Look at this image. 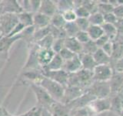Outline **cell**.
Here are the masks:
<instances>
[{
    "instance_id": "cell-54",
    "label": "cell",
    "mask_w": 123,
    "mask_h": 116,
    "mask_svg": "<svg viewBox=\"0 0 123 116\" xmlns=\"http://www.w3.org/2000/svg\"><path fill=\"white\" fill-rule=\"evenodd\" d=\"M2 14H3V9H2V4H1V5H0V16H1Z\"/></svg>"
},
{
    "instance_id": "cell-46",
    "label": "cell",
    "mask_w": 123,
    "mask_h": 116,
    "mask_svg": "<svg viewBox=\"0 0 123 116\" xmlns=\"http://www.w3.org/2000/svg\"><path fill=\"white\" fill-rule=\"evenodd\" d=\"M118 5L114 7L113 14L117 19H123V2L118 1Z\"/></svg>"
},
{
    "instance_id": "cell-16",
    "label": "cell",
    "mask_w": 123,
    "mask_h": 116,
    "mask_svg": "<svg viewBox=\"0 0 123 116\" xmlns=\"http://www.w3.org/2000/svg\"><path fill=\"white\" fill-rule=\"evenodd\" d=\"M109 83L111 88V94L121 92L123 88V74L122 73L113 71V74Z\"/></svg>"
},
{
    "instance_id": "cell-3",
    "label": "cell",
    "mask_w": 123,
    "mask_h": 116,
    "mask_svg": "<svg viewBox=\"0 0 123 116\" xmlns=\"http://www.w3.org/2000/svg\"><path fill=\"white\" fill-rule=\"evenodd\" d=\"M84 92L93 96L95 99L105 98L111 94V88L109 82L93 81L89 87L84 90Z\"/></svg>"
},
{
    "instance_id": "cell-45",
    "label": "cell",
    "mask_w": 123,
    "mask_h": 116,
    "mask_svg": "<svg viewBox=\"0 0 123 116\" xmlns=\"http://www.w3.org/2000/svg\"><path fill=\"white\" fill-rule=\"evenodd\" d=\"M75 12L77 18H88V16L90 15L89 12L82 6L75 9Z\"/></svg>"
},
{
    "instance_id": "cell-33",
    "label": "cell",
    "mask_w": 123,
    "mask_h": 116,
    "mask_svg": "<svg viewBox=\"0 0 123 116\" xmlns=\"http://www.w3.org/2000/svg\"><path fill=\"white\" fill-rule=\"evenodd\" d=\"M88 20L91 26H102L104 23V17L103 15L98 12L91 14L88 18Z\"/></svg>"
},
{
    "instance_id": "cell-12",
    "label": "cell",
    "mask_w": 123,
    "mask_h": 116,
    "mask_svg": "<svg viewBox=\"0 0 123 116\" xmlns=\"http://www.w3.org/2000/svg\"><path fill=\"white\" fill-rule=\"evenodd\" d=\"M111 103L110 111L120 116L123 111V94L121 92L111 94L109 95Z\"/></svg>"
},
{
    "instance_id": "cell-32",
    "label": "cell",
    "mask_w": 123,
    "mask_h": 116,
    "mask_svg": "<svg viewBox=\"0 0 123 116\" xmlns=\"http://www.w3.org/2000/svg\"><path fill=\"white\" fill-rule=\"evenodd\" d=\"M114 6L109 2V1H98V12L102 15L112 13Z\"/></svg>"
},
{
    "instance_id": "cell-24",
    "label": "cell",
    "mask_w": 123,
    "mask_h": 116,
    "mask_svg": "<svg viewBox=\"0 0 123 116\" xmlns=\"http://www.w3.org/2000/svg\"><path fill=\"white\" fill-rule=\"evenodd\" d=\"M92 57L97 65H110L111 57L108 56L101 48L96 50V52L92 54Z\"/></svg>"
},
{
    "instance_id": "cell-49",
    "label": "cell",
    "mask_w": 123,
    "mask_h": 116,
    "mask_svg": "<svg viewBox=\"0 0 123 116\" xmlns=\"http://www.w3.org/2000/svg\"><path fill=\"white\" fill-rule=\"evenodd\" d=\"M42 110H43V108L40 105H37L36 107L32 108L28 113L27 115L28 116H41Z\"/></svg>"
},
{
    "instance_id": "cell-39",
    "label": "cell",
    "mask_w": 123,
    "mask_h": 116,
    "mask_svg": "<svg viewBox=\"0 0 123 116\" xmlns=\"http://www.w3.org/2000/svg\"><path fill=\"white\" fill-rule=\"evenodd\" d=\"M75 22L80 31L87 32L88 29L90 26V23L88 20V18H77Z\"/></svg>"
},
{
    "instance_id": "cell-13",
    "label": "cell",
    "mask_w": 123,
    "mask_h": 116,
    "mask_svg": "<svg viewBox=\"0 0 123 116\" xmlns=\"http://www.w3.org/2000/svg\"><path fill=\"white\" fill-rule=\"evenodd\" d=\"M62 69L66 73H68V74L76 73L79 71L80 70H82V63H81L79 56L76 55L74 58H72L71 60L64 61L62 68Z\"/></svg>"
},
{
    "instance_id": "cell-40",
    "label": "cell",
    "mask_w": 123,
    "mask_h": 116,
    "mask_svg": "<svg viewBox=\"0 0 123 116\" xmlns=\"http://www.w3.org/2000/svg\"><path fill=\"white\" fill-rule=\"evenodd\" d=\"M110 66L112 68L114 72L123 73V57L115 60H111Z\"/></svg>"
},
{
    "instance_id": "cell-15",
    "label": "cell",
    "mask_w": 123,
    "mask_h": 116,
    "mask_svg": "<svg viewBox=\"0 0 123 116\" xmlns=\"http://www.w3.org/2000/svg\"><path fill=\"white\" fill-rule=\"evenodd\" d=\"M55 53L53 51L52 49H39L38 52V61L41 67H46L52 58L55 57Z\"/></svg>"
},
{
    "instance_id": "cell-6",
    "label": "cell",
    "mask_w": 123,
    "mask_h": 116,
    "mask_svg": "<svg viewBox=\"0 0 123 116\" xmlns=\"http://www.w3.org/2000/svg\"><path fill=\"white\" fill-rule=\"evenodd\" d=\"M113 74V70L110 65H97L92 71L93 81L109 82Z\"/></svg>"
},
{
    "instance_id": "cell-23",
    "label": "cell",
    "mask_w": 123,
    "mask_h": 116,
    "mask_svg": "<svg viewBox=\"0 0 123 116\" xmlns=\"http://www.w3.org/2000/svg\"><path fill=\"white\" fill-rule=\"evenodd\" d=\"M79 58L82 63V69L87 70V71H92L94 68L97 66L96 63L92 55L91 54H86V53H81L79 54Z\"/></svg>"
},
{
    "instance_id": "cell-14",
    "label": "cell",
    "mask_w": 123,
    "mask_h": 116,
    "mask_svg": "<svg viewBox=\"0 0 123 116\" xmlns=\"http://www.w3.org/2000/svg\"><path fill=\"white\" fill-rule=\"evenodd\" d=\"M38 13H41L50 18H52L54 15L58 13L56 1H52V0H44V1H42Z\"/></svg>"
},
{
    "instance_id": "cell-55",
    "label": "cell",
    "mask_w": 123,
    "mask_h": 116,
    "mask_svg": "<svg viewBox=\"0 0 123 116\" xmlns=\"http://www.w3.org/2000/svg\"><path fill=\"white\" fill-rule=\"evenodd\" d=\"M2 36V30H1V27H0V37Z\"/></svg>"
},
{
    "instance_id": "cell-8",
    "label": "cell",
    "mask_w": 123,
    "mask_h": 116,
    "mask_svg": "<svg viewBox=\"0 0 123 116\" xmlns=\"http://www.w3.org/2000/svg\"><path fill=\"white\" fill-rule=\"evenodd\" d=\"M42 73L44 77L55 81L58 84L63 86L65 88L68 86L69 74L63 71L62 69L58 70V71H43V70H42Z\"/></svg>"
},
{
    "instance_id": "cell-57",
    "label": "cell",
    "mask_w": 123,
    "mask_h": 116,
    "mask_svg": "<svg viewBox=\"0 0 123 116\" xmlns=\"http://www.w3.org/2000/svg\"><path fill=\"white\" fill-rule=\"evenodd\" d=\"M120 116H123V111H122V113L121 114V115H120Z\"/></svg>"
},
{
    "instance_id": "cell-5",
    "label": "cell",
    "mask_w": 123,
    "mask_h": 116,
    "mask_svg": "<svg viewBox=\"0 0 123 116\" xmlns=\"http://www.w3.org/2000/svg\"><path fill=\"white\" fill-rule=\"evenodd\" d=\"M18 24V19L17 14L4 13L0 16V27L2 36H8Z\"/></svg>"
},
{
    "instance_id": "cell-58",
    "label": "cell",
    "mask_w": 123,
    "mask_h": 116,
    "mask_svg": "<svg viewBox=\"0 0 123 116\" xmlns=\"http://www.w3.org/2000/svg\"><path fill=\"white\" fill-rule=\"evenodd\" d=\"M2 1H0V5L2 4Z\"/></svg>"
},
{
    "instance_id": "cell-47",
    "label": "cell",
    "mask_w": 123,
    "mask_h": 116,
    "mask_svg": "<svg viewBox=\"0 0 123 116\" xmlns=\"http://www.w3.org/2000/svg\"><path fill=\"white\" fill-rule=\"evenodd\" d=\"M103 17H104V22L109 23V24H112V25L115 24V22H117V19H118L116 16L113 14V13L103 15Z\"/></svg>"
},
{
    "instance_id": "cell-21",
    "label": "cell",
    "mask_w": 123,
    "mask_h": 116,
    "mask_svg": "<svg viewBox=\"0 0 123 116\" xmlns=\"http://www.w3.org/2000/svg\"><path fill=\"white\" fill-rule=\"evenodd\" d=\"M3 14L4 13H14L18 14L22 13V9L19 6L17 1L9 0V1H2V3Z\"/></svg>"
},
{
    "instance_id": "cell-52",
    "label": "cell",
    "mask_w": 123,
    "mask_h": 116,
    "mask_svg": "<svg viewBox=\"0 0 123 116\" xmlns=\"http://www.w3.org/2000/svg\"><path fill=\"white\" fill-rule=\"evenodd\" d=\"M115 26L117 29L118 34L123 35V19H118Z\"/></svg>"
},
{
    "instance_id": "cell-44",
    "label": "cell",
    "mask_w": 123,
    "mask_h": 116,
    "mask_svg": "<svg viewBox=\"0 0 123 116\" xmlns=\"http://www.w3.org/2000/svg\"><path fill=\"white\" fill-rule=\"evenodd\" d=\"M75 38H76V40L82 44H85L91 40L88 33L85 32V31H79L75 36Z\"/></svg>"
},
{
    "instance_id": "cell-4",
    "label": "cell",
    "mask_w": 123,
    "mask_h": 116,
    "mask_svg": "<svg viewBox=\"0 0 123 116\" xmlns=\"http://www.w3.org/2000/svg\"><path fill=\"white\" fill-rule=\"evenodd\" d=\"M30 86L32 88L34 93L36 95L38 105H40L44 108H49L52 104L55 102V101L54 100L49 93L46 91L45 89L41 87L39 84H36L34 83H30Z\"/></svg>"
},
{
    "instance_id": "cell-38",
    "label": "cell",
    "mask_w": 123,
    "mask_h": 116,
    "mask_svg": "<svg viewBox=\"0 0 123 116\" xmlns=\"http://www.w3.org/2000/svg\"><path fill=\"white\" fill-rule=\"evenodd\" d=\"M98 1H82V6L89 12L90 15L98 12Z\"/></svg>"
},
{
    "instance_id": "cell-1",
    "label": "cell",
    "mask_w": 123,
    "mask_h": 116,
    "mask_svg": "<svg viewBox=\"0 0 123 116\" xmlns=\"http://www.w3.org/2000/svg\"><path fill=\"white\" fill-rule=\"evenodd\" d=\"M92 83H93L92 71H90L82 69L78 72L70 73L68 75V86L77 87L82 88V90H86Z\"/></svg>"
},
{
    "instance_id": "cell-35",
    "label": "cell",
    "mask_w": 123,
    "mask_h": 116,
    "mask_svg": "<svg viewBox=\"0 0 123 116\" xmlns=\"http://www.w3.org/2000/svg\"><path fill=\"white\" fill-rule=\"evenodd\" d=\"M54 40H55V39L53 38L51 34H49L40 41L36 43V44H37V45L41 49H52V46L53 44Z\"/></svg>"
},
{
    "instance_id": "cell-26",
    "label": "cell",
    "mask_w": 123,
    "mask_h": 116,
    "mask_svg": "<svg viewBox=\"0 0 123 116\" xmlns=\"http://www.w3.org/2000/svg\"><path fill=\"white\" fill-rule=\"evenodd\" d=\"M33 14L32 13H26L22 12L21 13L17 14L18 22L22 24L25 28L33 26Z\"/></svg>"
},
{
    "instance_id": "cell-51",
    "label": "cell",
    "mask_w": 123,
    "mask_h": 116,
    "mask_svg": "<svg viewBox=\"0 0 123 116\" xmlns=\"http://www.w3.org/2000/svg\"><path fill=\"white\" fill-rule=\"evenodd\" d=\"M41 2H42V1H30L31 9H32V13H38V10H39L40 6H41Z\"/></svg>"
},
{
    "instance_id": "cell-31",
    "label": "cell",
    "mask_w": 123,
    "mask_h": 116,
    "mask_svg": "<svg viewBox=\"0 0 123 116\" xmlns=\"http://www.w3.org/2000/svg\"><path fill=\"white\" fill-rule=\"evenodd\" d=\"M58 12L60 13H62L68 10L75 9L74 2L73 1H67V0H62V1H56Z\"/></svg>"
},
{
    "instance_id": "cell-2",
    "label": "cell",
    "mask_w": 123,
    "mask_h": 116,
    "mask_svg": "<svg viewBox=\"0 0 123 116\" xmlns=\"http://www.w3.org/2000/svg\"><path fill=\"white\" fill-rule=\"evenodd\" d=\"M38 84L43 87L55 102H61L65 93V87L45 77L42 79Z\"/></svg>"
},
{
    "instance_id": "cell-41",
    "label": "cell",
    "mask_w": 123,
    "mask_h": 116,
    "mask_svg": "<svg viewBox=\"0 0 123 116\" xmlns=\"http://www.w3.org/2000/svg\"><path fill=\"white\" fill-rule=\"evenodd\" d=\"M65 39H57L54 40L52 49L55 53H59L61 50L65 47Z\"/></svg>"
},
{
    "instance_id": "cell-34",
    "label": "cell",
    "mask_w": 123,
    "mask_h": 116,
    "mask_svg": "<svg viewBox=\"0 0 123 116\" xmlns=\"http://www.w3.org/2000/svg\"><path fill=\"white\" fill-rule=\"evenodd\" d=\"M65 23H66V22L64 19L62 14L58 12L57 13H55L51 18V23H50V25L54 27H57V28H63Z\"/></svg>"
},
{
    "instance_id": "cell-20",
    "label": "cell",
    "mask_w": 123,
    "mask_h": 116,
    "mask_svg": "<svg viewBox=\"0 0 123 116\" xmlns=\"http://www.w3.org/2000/svg\"><path fill=\"white\" fill-rule=\"evenodd\" d=\"M65 47L74 53L79 55L82 52V44L75 37H66L65 40Z\"/></svg>"
},
{
    "instance_id": "cell-50",
    "label": "cell",
    "mask_w": 123,
    "mask_h": 116,
    "mask_svg": "<svg viewBox=\"0 0 123 116\" xmlns=\"http://www.w3.org/2000/svg\"><path fill=\"white\" fill-rule=\"evenodd\" d=\"M109 41H110L109 37L104 34L99 39H98V40L95 41V44H96V45H97V46H98V48H102V46L105 45V44H107V43L109 42Z\"/></svg>"
},
{
    "instance_id": "cell-48",
    "label": "cell",
    "mask_w": 123,
    "mask_h": 116,
    "mask_svg": "<svg viewBox=\"0 0 123 116\" xmlns=\"http://www.w3.org/2000/svg\"><path fill=\"white\" fill-rule=\"evenodd\" d=\"M104 52H105L108 56H109L110 57L112 55V53H113V44L111 41H109L104 45L101 48Z\"/></svg>"
},
{
    "instance_id": "cell-25",
    "label": "cell",
    "mask_w": 123,
    "mask_h": 116,
    "mask_svg": "<svg viewBox=\"0 0 123 116\" xmlns=\"http://www.w3.org/2000/svg\"><path fill=\"white\" fill-rule=\"evenodd\" d=\"M64 60L62 59V57L59 53H56L55 57L52 58L51 62L45 67H42L43 71H58L62 68Z\"/></svg>"
},
{
    "instance_id": "cell-7",
    "label": "cell",
    "mask_w": 123,
    "mask_h": 116,
    "mask_svg": "<svg viewBox=\"0 0 123 116\" xmlns=\"http://www.w3.org/2000/svg\"><path fill=\"white\" fill-rule=\"evenodd\" d=\"M88 107L93 115H97L105 111H110L111 103L109 98L95 99L88 104Z\"/></svg>"
},
{
    "instance_id": "cell-9",
    "label": "cell",
    "mask_w": 123,
    "mask_h": 116,
    "mask_svg": "<svg viewBox=\"0 0 123 116\" xmlns=\"http://www.w3.org/2000/svg\"><path fill=\"white\" fill-rule=\"evenodd\" d=\"M40 47L37 45V44H31V48L29 54V57L27 62L24 67L25 70H40L42 67H40L38 61V52Z\"/></svg>"
},
{
    "instance_id": "cell-36",
    "label": "cell",
    "mask_w": 123,
    "mask_h": 116,
    "mask_svg": "<svg viewBox=\"0 0 123 116\" xmlns=\"http://www.w3.org/2000/svg\"><path fill=\"white\" fill-rule=\"evenodd\" d=\"M98 49V47L96 45L95 41L90 40L85 44H82V53H86V54H94L96 50Z\"/></svg>"
},
{
    "instance_id": "cell-28",
    "label": "cell",
    "mask_w": 123,
    "mask_h": 116,
    "mask_svg": "<svg viewBox=\"0 0 123 116\" xmlns=\"http://www.w3.org/2000/svg\"><path fill=\"white\" fill-rule=\"evenodd\" d=\"M87 33L89 36L90 40L92 41H96L101 37L102 35H104L103 29L102 28V26H89V28L88 29Z\"/></svg>"
},
{
    "instance_id": "cell-53",
    "label": "cell",
    "mask_w": 123,
    "mask_h": 116,
    "mask_svg": "<svg viewBox=\"0 0 123 116\" xmlns=\"http://www.w3.org/2000/svg\"><path fill=\"white\" fill-rule=\"evenodd\" d=\"M41 116H52V115L51 113H50V111L47 109V108H43V110H42Z\"/></svg>"
},
{
    "instance_id": "cell-11",
    "label": "cell",
    "mask_w": 123,
    "mask_h": 116,
    "mask_svg": "<svg viewBox=\"0 0 123 116\" xmlns=\"http://www.w3.org/2000/svg\"><path fill=\"white\" fill-rule=\"evenodd\" d=\"M84 90L82 88L77 87H72V86H68L65 88V93L62 100L61 101V103L64 104H68L72 101L75 100L76 98H79L84 94Z\"/></svg>"
},
{
    "instance_id": "cell-10",
    "label": "cell",
    "mask_w": 123,
    "mask_h": 116,
    "mask_svg": "<svg viewBox=\"0 0 123 116\" xmlns=\"http://www.w3.org/2000/svg\"><path fill=\"white\" fill-rule=\"evenodd\" d=\"M95 99V98L91 94H87V93H84L82 96H80L79 98L72 101V102L68 103L66 105L71 111H75L77 110L82 109L83 108H86L88 104Z\"/></svg>"
},
{
    "instance_id": "cell-22",
    "label": "cell",
    "mask_w": 123,
    "mask_h": 116,
    "mask_svg": "<svg viewBox=\"0 0 123 116\" xmlns=\"http://www.w3.org/2000/svg\"><path fill=\"white\" fill-rule=\"evenodd\" d=\"M18 39H22L21 35L19 34L16 36H2L0 37V52L1 53H8L12 45Z\"/></svg>"
},
{
    "instance_id": "cell-27",
    "label": "cell",
    "mask_w": 123,
    "mask_h": 116,
    "mask_svg": "<svg viewBox=\"0 0 123 116\" xmlns=\"http://www.w3.org/2000/svg\"><path fill=\"white\" fill-rule=\"evenodd\" d=\"M104 34L109 37L110 41H113L118 36V31L115 25L109 24V23H104L102 26Z\"/></svg>"
},
{
    "instance_id": "cell-19",
    "label": "cell",
    "mask_w": 123,
    "mask_h": 116,
    "mask_svg": "<svg viewBox=\"0 0 123 116\" xmlns=\"http://www.w3.org/2000/svg\"><path fill=\"white\" fill-rule=\"evenodd\" d=\"M51 18L41 13H36L33 14V26L36 30L45 28L50 26Z\"/></svg>"
},
{
    "instance_id": "cell-18",
    "label": "cell",
    "mask_w": 123,
    "mask_h": 116,
    "mask_svg": "<svg viewBox=\"0 0 123 116\" xmlns=\"http://www.w3.org/2000/svg\"><path fill=\"white\" fill-rule=\"evenodd\" d=\"M113 53L111 57V60H115L123 57V35H119L113 41Z\"/></svg>"
},
{
    "instance_id": "cell-29",
    "label": "cell",
    "mask_w": 123,
    "mask_h": 116,
    "mask_svg": "<svg viewBox=\"0 0 123 116\" xmlns=\"http://www.w3.org/2000/svg\"><path fill=\"white\" fill-rule=\"evenodd\" d=\"M67 37H75V36L79 32V27L77 26L75 22H66L64 26Z\"/></svg>"
},
{
    "instance_id": "cell-43",
    "label": "cell",
    "mask_w": 123,
    "mask_h": 116,
    "mask_svg": "<svg viewBox=\"0 0 123 116\" xmlns=\"http://www.w3.org/2000/svg\"><path fill=\"white\" fill-rule=\"evenodd\" d=\"M59 54L60 55V57H62V59L64 61H67V60H71V59L74 58L77 55V54H75L73 52L70 51V50L66 49L65 47H64L62 50Z\"/></svg>"
},
{
    "instance_id": "cell-42",
    "label": "cell",
    "mask_w": 123,
    "mask_h": 116,
    "mask_svg": "<svg viewBox=\"0 0 123 116\" xmlns=\"http://www.w3.org/2000/svg\"><path fill=\"white\" fill-rule=\"evenodd\" d=\"M63 15V18L65 20L66 22H75L77 19V15L75 14V9H71V10H68L66 12H64V13H62Z\"/></svg>"
},
{
    "instance_id": "cell-37",
    "label": "cell",
    "mask_w": 123,
    "mask_h": 116,
    "mask_svg": "<svg viewBox=\"0 0 123 116\" xmlns=\"http://www.w3.org/2000/svg\"><path fill=\"white\" fill-rule=\"evenodd\" d=\"M50 34L52 35L55 40H57V39H65L67 37L64 27L63 28H57V27L51 26V33H50Z\"/></svg>"
},
{
    "instance_id": "cell-17",
    "label": "cell",
    "mask_w": 123,
    "mask_h": 116,
    "mask_svg": "<svg viewBox=\"0 0 123 116\" xmlns=\"http://www.w3.org/2000/svg\"><path fill=\"white\" fill-rule=\"evenodd\" d=\"M48 110L52 116H71V111L67 105L59 102H54Z\"/></svg>"
},
{
    "instance_id": "cell-56",
    "label": "cell",
    "mask_w": 123,
    "mask_h": 116,
    "mask_svg": "<svg viewBox=\"0 0 123 116\" xmlns=\"http://www.w3.org/2000/svg\"><path fill=\"white\" fill-rule=\"evenodd\" d=\"M121 93H122V94H123V88H122V91H121Z\"/></svg>"
},
{
    "instance_id": "cell-30",
    "label": "cell",
    "mask_w": 123,
    "mask_h": 116,
    "mask_svg": "<svg viewBox=\"0 0 123 116\" xmlns=\"http://www.w3.org/2000/svg\"><path fill=\"white\" fill-rule=\"evenodd\" d=\"M51 33V26H49L45 28L39 29L36 30L34 35H33V41L34 43H37L38 41H40L45 36H47L48 35L50 34Z\"/></svg>"
}]
</instances>
